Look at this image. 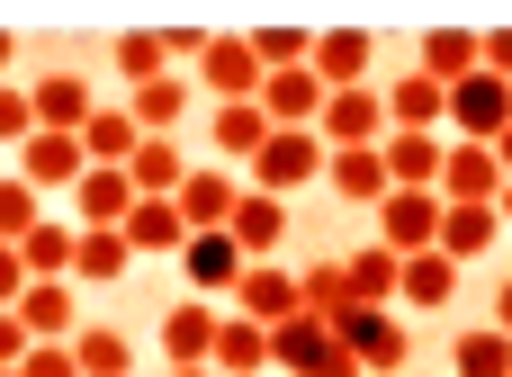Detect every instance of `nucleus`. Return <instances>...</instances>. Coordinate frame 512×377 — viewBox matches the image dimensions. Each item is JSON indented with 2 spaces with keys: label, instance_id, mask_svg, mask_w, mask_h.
<instances>
[{
  "label": "nucleus",
  "instance_id": "nucleus-50",
  "mask_svg": "<svg viewBox=\"0 0 512 377\" xmlns=\"http://www.w3.org/2000/svg\"><path fill=\"white\" fill-rule=\"evenodd\" d=\"M171 377H216V369H171Z\"/></svg>",
  "mask_w": 512,
  "mask_h": 377
},
{
  "label": "nucleus",
  "instance_id": "nucleus-20",
  "mask_svg": "<svg viewBox=\"0 0 512 377\" xmlns=\"http://www.w3.org/2000/svg\"><path fill=\"white\" fill-rule=\"evenodd\" d=\"M270 360H279L270 351V324H252V315H225L216 324V360H207L216 377H261Z\"/></svg>",
  "mask_w": 512,
  "mask_h": 377
},
{
  "label": "nucleus",
  "instance_id": "nucleus-8",
  "mask_svg": "<svg viewBox=\"0 0 512 377\" xmlns=\"http://www.w3.org/2000/svg\"><path fill=\"white\" fill-rule=\"evenodd\" d=\"M198 81L216 90V108H234V99H261V54H252V36H216L207 54H198Z\"/></svg>",
  "mask_w": 512,
  "mask_h": 377
},
{
  "label": "nucleus",
  "instance_id": "nucleus-38",
  "mask_svg": "<svg viewBox=\"0 0 512 377\" xmlns=\"http://www.w3.org/2000/svg\"><path fill=\"white\" fill-rule=\"evenodd\" d=\"M36 225H45V207H36V189L9 171V180H0V243H27Z\"/></svg>",
  "mask_w": 512,
  "mask_h": 377
},
{
  "label": "nucleus",
  "instance_id": "nucleus-42",
  "mask_svg": "<svg viewBox=\"0 0 512 377\" xmlns=\"http://www.w3.org/2000/svg\"><path fill=\"white\" fill-rule=\"evenodd\" d=\"M27 351H36V333L18 324V306H0V369H18Z\"/></svg>",
  "mask_w": 512,
  "mask_h": 377
},
{
  "label": "nucleus",
  "instance_id": "nucleus-45",
  "mask_svg": "<svg viewBox=\"0 0 512 377\" xmlns=\"http://www.w3.org/2000/svg\"><path fill=\"white\" fill-rule=\"evenodd\" d=\"M306 377H369V369H360V360L342 351V333H333V351H324V360H315V369H306Z\"/></svg>",
  "mask_w": 512,
  "mask_h": 377
},
{
  "label": "nucleus",
  "instance_id": "nucleus-15",
  "mask_svg": "<svg viewBox=\"0 0 512 377\" xmlns=\"http://www.w3.org/2000/svg\"><path fill=\"white\" fill-rule=\"evenodd\" d=\"M324 81H315V63H297V72H270L261 81V108H270V126H324Z\"/></svg>",
  "mask_w": 512,
  "mask_h": 377
},
{
  "label": "nucleus",
  "instance_id": "nucleus-26",
  "mask_svg": "<svg viewBox=\"0 0 512 377\" xmlns=\"http://www.w3.org/2000/svg\"><path fill=\"white\" fill-rule=\"evenodd\" d=\"M189 99H198V81H189V72H162V81H144L126 108H135V126H144V135H171V126L189 117Z\"/></svg>",
  "mask_w": 512,
  "mask_h": 377
},
{
  "label": "nucleus",
  "instance_id": "nucleus-48",
  "mask_svg": "<svg viewBox=\"0 0 512 377\" xmlns=\"http://www.w3.org/2000/svg\"><path fill=\"white\" fill-rule=\"evenodd\" d=\"M9 63H18V36H9V27H0V81H9Z\"/></svg>",
  "mask_w": 512,
  "mask_h": 377
},
{
  "label": "nucleus",
  "instance_id": "nucleus-10",
  "mask_svg": "<svg viewBox=\"0 0 512 377\" xmlns=\"http://www.w3.org/2000/svg\"><path fill=\"white\" fill-rule=\"evenodd\" d=\"M387 126L396 135H441L450 126V90L414 63V72H396V90H387Z\"/></svg>",
  "mask_w": 512,
  "mask_h": 377
},
{
  "label": "nucleus",
  "instance_id": "nucleus-22",
  "mask_svg": "<svg viewBox=\"0 0 512 377\" xmlns=\"http://www.w3.org/2000/svg\"><path fill=\"white\" fill-rule=\"evenodd\" d=\"M135 144H144L135 108H108V99H99V117L81 126V153H90V171H126V162H135Z\"/></svg>",
  "mask_w": 512,
  "mask_h": 377
},
{
  "label": "nucleus",
  "instance_id": "nucleus-27",
  "mask_svg": "<svg viewBox=\"0 0 512 377\" xmlns=\"http://www.w3.org/2000/svg\"><path fill=\"white\" fill-rule=\"evenodd\" d=\"M126 243H135V252H171V261H180V243H189V216H180V198H135V216H126Z\"/></svg>",
  "mask_w": 512,
  "mask_h": 377
},
{
  "label": "nucleus",
  "instance_id": "nucleus-3",
  "mask_svg": "<svg viewBox=\"0 0 512 377\" xmlns=\"http://www.w3.org/2000/svg\"><path fill=\"white\" fill-rule=\"evenodd\" d=\"M333 333H342V351H351V360H360L369 377H396V369H405V351H414V342H405V315H396V306H351Z\"/></svg>",
  "mask_w": 512,
  "mask_h": 377
},
{
  "label": "nucleus",
  "instance_id": "nucleus-31",
  "mask_svg": "<svg viewBox=\"0 0 512 377\" xmlns=\"http://www.w3.org/2000/svg\"><path fill=\"white\" fill-rule=\"evenodd\" d=\"M342 270H351V297H360V306H396V288H405V261H396L387 243H369V252H351Z\"/></svg>",
  "mask_w": 512,
  "mask_h": 377
},
{
  "label": "nucleus",
  "instance_id": "nucleus-24",
  "mask_svg": "<svg viewBox=\"0 0 512 377\" xmlns=\"http://www.w3.org/2000/svg\"><path fill=\"white\" fill-rule=\"evenodd\" d=\"M18 324H27L36 342H72V333H81V306H72V279H36V288L18 297Z\"/></svg>",
  "mask_w": 512,
  "mask_h": 377
},
{
  "label": "nucleus",
  "instance_id": "nucleus-29",
  "mask_svg": "<svg viewBox=\"0 0 512 377\" xmlns=\"http://www.w3.org/2000/svg\"><path fill=\"white\" fill-rule=\"evenodd\" d=\"M495 234H504V207H450V216H441V252H450L459 270H468L477 252H495Z\"/></svg>",
  "mask_w": 512,
  "mask_h": 377
},
{
  "label": "nucleus",
  "instance_id": "nucleus-14",
  "mask_svg": "<svg viewBox=\"0 0 512 377\" xmlns=\"http://www.w3.org/2000/svg\"><path fill=\"white\" fill-rule=\"evenodd\" d=\"M243 270H252V261H243V243H234V234H189V243H180V279H189L198 297L243 288Z\"/></svg>",
  "mask_w": 512,
  "mask_h": 377
},
{
  "label": "nucleus",
  "instance_id": "nucleus-46",
  "mask_svg": "<svg viewBox=\"0 0 512 377\" xmlns=\"http://www.w3.org/2000/svg\"><path fill=\"white\" fill-rule=\"evenodd\" d=\"M162 36H171V63H180V54H207V45H216L207 27H162Z\"/></svg>",
  "mask_w": 512,
  "mask_h": 377
},
{
  "label": "nucleus",
  "instance_id": "nucleus-18",
  "mask_svg": "<svg viewBox=\"0 0 512 377\" xmlns=\"http://www.w3.org/2000/svg\"><path fill=\"white\" fill-rule=\"evenodd\" d=\"M216 324H225V315L198 306V297L171 306V315H162V360H171V369H207V360H216Z\"/></svg>",
  "mask_w": 512,
  "mask_h": 377
},
{
  "label": "nucleus",
  "instance_id": "nucleus-9",
  "mask_svg": "<svg viewBox=\"0 0 512 377\" xmlns=\"http://www.w3.org/2000/svg\"><path fill=\"white\" fill-rule=\"evenodd\" d=\"M36 135H81L90 117H99V90L81 81V72H36Z\"/></svg>",
  "mask_w": 512,
  "mask_h": 377
},
{
  "label": "nucleus",
  "instance_id": "nucleus-1",
  "mask_svg": "<svg viewBox=\"0 0 512 377\" xmlns=\"http://www.w3.org/2000/svg\"><path fill=\"white\" fill-rule=\"evenodd\" d=\"M324 162H333V144H324L315 126H279V135L261 144V162H252V189H270V198H288V189H306V180H324Z\"/></svg>",
  "mask_w": 512,
  "mask_h": 377
},
{
  "label": "nucleus",
  "instance_id": "nucleus-25",
  "mask_svg": "<svg viewBox=\"0 0 512 377\" xmlns=\"http://www.w3.org/2000/svg\"><path fill=\"white\" fill-rule=\"evenodd\" d=\"M459 297V261L450 252H414L405 261V288H396V306H414V315H441Z\"/></svg>",
  "mask_w": 512,
  "mask_h": 377
},
{
  "label": "nucleus",
  "instance_id": "nucleus-40",
  "mask_svg": "<svg viewBox=\"0 0 512 377\" xmlns=\"http://www.w3.org/2000/svg\"><path fill=\"white\" fill-rule=\"evenodd\" d=\"M27 135H36V99L18 81H0V144H27Z\"/></svg>",
  "mask_w": 512,
  "mask_h": 377
},
{
  "label": "nucleus",
  "instance_id": "nucleus-5",
  "mask_svg": "<svg viewBox=\"0 0 512 377\" xmlns=\"http://www.w3.org/2000/svg\"><path fill=\"white\" fill-rule=\"evenodd\" d=\"M234 315H252V324H270V333H279V324H297V315H306V279H297V270H279V261H252V270H243V288H234Z\"/></svg>",
  "mask_w": 512,
  "mask_h": 377
},
{
  "label": "nucleus",
  "instance_id": "nucleus-47",
  "mask_svg": "<svg viewBox=\"0 0 512 377\" xmlns=\"http://www.w3.org/2000/svg\"><path fill=\"white\" fill-rule=\"evenodd\" d=\"M495 333H512V279L495 288Z\"/></svg>",
  "mask_w": 512,
  "mask_h": 377
},
{
  "label": "nucleus",
  "instance_id": "nucleus-36",
  "mask_svg": "<svg viewBox=\"0 0 512 377\" xmlns=\"http://www.w3.org/2000/svg\"><path fill=\"white\" fill-rule=\"evenodd\" d=\"M252 54H261V72H297V63H315V36L306 27H252Z\"/></svg>",
  "mask_w": 512,
  "mask_h": 377
},
{
  "label": "nucleus",
  "instance_id": "nucleus-17",
  "mask_svg": "<svg viewBox=\"0 0 512 377\" xmlns=\"http://www.w3.org/2000/svg\"><path fill=\"white\" fill-rule=\"evenodd\" d=\"M225 234L243 243V261H279V243H288V198L243 189V207H234V225H225Z\"/></svg>",
  "mask_w": 512,
  "mask_h": 377
},
{
  "label": "nucleus",
  "instance_id": "nucleus-44",
  "mask_svg": "<svg viewBox=\"0 0 512 377\" xmlns=\"http://www.w3.org/2000/svg\"><path fill=\"white\" fill-rule=\"evenodd\" d=\"M486 72L512 81V27H486Z\"/></svg>",
  "mask_w": 512,
  "mask_h": 377
},
{
  "label": "nucleus",
  "instance_id": "nucleus-30",
  "mask_svg": "<svg viewBox=\"0 0 512 377\" xmlns=\"http://www.w3.org/2000/svg\"><path fill=\"white\" fill-rule=\"evenodd\" d=\"M18 261H27V279H72V261H81V225H36L27 243H18Z\"/></svg>",
  "mask_w": 512,
  "mask_h": 377
},
{
  "label": "nucleus",
  "instance_id": "nucleus-2",
  "mask_svg": "<svg viewBox=\"0 0 512 377\" xmlns=\"http://www.w3.org/2000/svg\"><path fill=\"white\" fill-rule=\"evenodd\" d=\"M441 216H450V198H441V189H396V198L378 207V243H387L396 261L441 252Z\"/></svg>",
  "mask_w": 512,
  "mask_h": 377
},
{
  "label": "nucleus",
  "instance_id": "nucleus-19",
  "mask_svg": "<svg viewBox=\"0 0 512 377\" xmlns=\"http://www.w3.org/2000/svg\"><path fill=\"white\" fill-rule=\"evenodd\" d=\"M315 81L324 90H369V27H324L315 36Z\"/></svg>",
  "mask_w": 512,
  "mask_h": 377
},
{
  "label": "nucleus",
  "instance_id": "nucleus-43",
  "mask_svg": "<svg viewBox=\"0 0 512 377\" xmlns=\"http://www.w3.org/2000/svg\"><path fill=\"white\" fill-rule=\"evenodd\" d=\"M36 279H27V261H18V243H0V306H18Z\"/></svg>",
  "mask_w": 512,
  "mask_h": 377
},
{
  "label": "nucleus",
  "instance_id": "nucleus-32",
  "mask_svg": "<svg viewBox=\"0 0 512 377\" xmlns=\"http://www.w3.org/2000/svg\"><path fill=\"white\" fill-rule=\"evenodd\" d=\"M72 360H81V377H135V351H126L117 324H81L72 333Z\"/></svg>",
  "mask_w": 512,
  "mask_h": 377
},
{
  "label": "nucleus",
  "instance_id": "nucleus-12",
  "mask_svg": "<svg viewBox=\"0 0 512 377\" xmlns=\"http://www.w3.org/2000/svg\"><path fill=\"white\" fill-rule=\"evenodd\" d=\"M135 180L126 171H90L81 189H72V216H81V234H126V216H135Z\"/></svg>",
  "mask_w": 512,
  "mask_h": 377
},
{
  "label": "nucleus",
  "instance_id": "nucleus-37",
  "mask_svg": "<svg viewBox=\"0 0 512 377\" xmlns=\"http://www.w3.org/2000/svg\"><path fill=\"white\" fill-rule=\"evenodd\" d=\"M126 261H135V243H126V234H81L72 279H126Z\"/></svg>",
  "mask_w": 512,
  "mask_h": 377
},
{
  "label": "nucleus",
  "instance_id": "nucleus-51",
  "mask_svg": "<svg viewBox=\"0 0 512 377\" xmlns=\"http://www.w3.org/2000/svg\"><path fill=\"white\" fill-rule=\"evenodd\" d=\"M504 225H512V189H504Z\"/></svg>",
  "mask_w": 512,
  "mask_h": 377
},
{
  "label": "nucleus",
  "instance_id": "nucleus-4",
  "mask_svg": "<svg viewBox=\"0 0 512 377\" xmlns=\"http://www.w3.org/2000/svg\"><path fill=\"white\" fill-rule=\"evenodd\" d=\"M333 153H360V144H387L396 126H387V90H333L324 99V126H315Z\"/></svg>",
  "mask_w": 512,
  "mask_h": 377
},
{
  "label": "nucleus",
  "instance_id": "nucleus-7",
  "mask_svg": "<svg viewBox=\"0 0 512 377\" xmlns=\"http://www.w3.org/2000/svg\"><path fill=\"white\" fill-rule=\"evenodd\" d=\"M18 180H27L36 198H45V189H63V198H72V189L90 180L81 135H27V144H18Z\"/></svg>",
  "mask_w": 512,
  "mask_h": 377
},
{
  "label": "nucleus",
  "instance_id": "nucleus-28",
  "mask_svg": "<svg viewBox=\"0 0 512 377\" xmlns=\"http://www.w3.org/2000/svg\"><path fill=\"white\" fill-rule=\"evenodd\" d=\"M126 180H135L144 198H180L189 162H180V144H171V135H144V144H135V162H126Z\"/></svg>",
  "mask_w": 512,
  "mask_h": 377
},
{
  "label": "nucleus",
  "instance_id": "nucleus-16",
  "mask_svg": "<svg viewBox=\"0 0 512 377\" xmlns=\"http://www.w3.org/2000/svg\"><path fill=\"white\" fill-rule=\"evenodd\" d=\"M279 126H270V108L261 99H234V108H216L207 117V144H216V162H261V144H270Z\"/></svg>",
  "mask_w": 512,
  "mask_h": 377
},
{
  "label": "nucleus",
  "instance_id": "nucleus-35",
  "mask_svg": "<svg viewBox=\"0 0 512 377\" xmlns=\"http://www.w3.org/2000/svg\"><path fill=\"white\" fill-rule=\"evenodd\" d=\"M270 351H279V369H288V377H306L315 360H324V351H333V324L297 315V324H279V333H270Z\"/></svg>",
  "mask_w": 512,
  "mask_h": 377
},
{
  "label": "nucleus",
  "instance_id": "nucleus-34",
  "mask_svg": "<svg viewBox=\"0 0 512 377\" xmlns=\"http://www.w3.org/2000/svg\"><path fill=\"white\" fill-rule=\"evenodd\" d=\"M297 279H306V315H315V324H342V315L360 306V297H351V270H342V261H315V270H297Z\"/></svg>",
  "mask_w": 512,
  "mask_h": 377
},
{
  "label": "nucleus",
  "instance_id": "nucleus-11",
  "mask_svg": "<svg viewBox=\"0 0 512 377\" xmlns=\"http://www.w3.org/2000/svg\"><path fill=\"white\" fill-rule=\"evenodd\" d=\"M324 189H333L342 207H387V198H396V180H387V153H378V144L333 153V162H324Z\"/></svg>",
  "mask_w": 512,
  "mask_h": 377
},
{
  "label": "nucleus",
  "instance_id": "nucleus-23",
  "mask_svg": "<svg viewBox=\"0 0 512 377\" xmlns=\"http://www.w3.org/2000/svg\"><path fill=\"white\" fill-rule=\"evenodd\" d=\"M387 180L396 189H441V162H450V135H387Z\"/></svg>",
  "mask_w": 512,
  "mask_h": 377
},
{
  "label": "nucleus",
  "instance_id": "nucleus-41",
  "mask_svg": "<svg viewBox=\"0 0 512 377\" xmlns=\"http://www.w3.org/2000/svg\"><path fill=\"white\" fill-rule=\"evenodd\" d=\"M18 377H81V360H72V342H36L18 360Z\"/></svg>",
  "mask_w": 512,
  "mask_h": 377
},
{
  "label": "nucleus",
  "instance_id": "nucleus-21",
  "mask_svg": "<svg viewBox=\"0 0 512 377\" xmlns=\"http://www.w3.org/2000/svg\"><path fill=\"white\" fill-rule=\"evenodd\" d=\"M423 72H432L441 90H459L468 72H486V36H477V27H432V36H423Z\"/></svg>",
  "mask_w": 512,
  "mask_h": 377
},
{
  "label": "nucleus",
  "instance_id": "nucleus-52",
  "mask_svg": "<svg viewBox=\"0 0 512 377\" xmlns=\"http://www.w3.org/2000/svg\"><path fill=\"white\" fill-rule=\"evenodd\" d=\"M0 377H18V369H0Z\"/></svg>",
  "mask_w": 512,
  "mask_h": 377
},
{
  "label": "nucleus",
  "instance_id": "nucleus-39",
  "mask_svg": "<svg viewBox=\"0 0 512 377\" xmlns=\"http://www.w3.org/2000/svg\"><path fill=\"white\" fill-rule=\"evenodd\" d=\"M459 377H512V333H495V324L468 333L459 342Z\"/></svg>",
  "mask_w": 512,
  "mask_h": 377
},
{
  "label": "nucleus",
  "instance_id": "nucleus-13",
  "mask_svg": "<svg viewBox=\"0 0 512 377\" xmlns=\"http://www.w3.org/2000/svg\"><path fill=\"white\" fill-rule=\"evenodd\" d=\"M234 207H243V189H234V171H225V162H207V171H189V180H180V216H189V234H225V225H234Z\"/></svg>",
  "mask_w": 512,
  "mask_h": 377
},
{
  "label": "nucleus",
  "instance_id": "nucleus-49",
  "mask_svg": "<svg viewBox=\"0 0 512 377\" xmlns=\"http://www.w3.org/2000/svg\"><path fill=\"white\" fill-rule=\"evenodd\" d=\"M495 162H504V180H512V126H504V135H495Z\"/></svg>",
  "mask_w": 512,
  "mask_h": 377
},
{
  "label": "nucleus",
  "instance_id": "nucleus-33",
  "mask_svg": "<svg viewBox=\"0 0 512 377\" xmlns=\"http://www.w3.org/2000/svg\"><path fill=\"white\" fill-rule=\"evenodd\" d=\"M162 72H171V36H162V27L117 36V81H126V90H144V81H162Z\"/></svg>",
  "mask_w": 512,
  "mask_h": 377
},
{
  "label": "nucleus",
  "instance_id": "nucleus-6",
  "mask_svg": "<svg viewBox=\"0 0 512 377\" xmlns=\"http://www.w3.org/2000/svg\"><path fill=\"white\" fill-rule=\"evenodd\" d=\"M504 162H495V144H459L450 135V162H441V198L450 207H504Z\"/></svg>",
  "mask_w": 512,
  "mask_h": 377
}]
</instances>
